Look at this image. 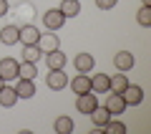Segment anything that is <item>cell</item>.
I'll list each match as a JSON object with an SVG mask.
<instances>
[{
    "mask_svg": "<svg viewBox=\"0 0 151 134\" xmlns=\"http://www.w3.org/2000/svg\"><path fill=\"white\" fill-rule=\"evenodd\" d=\"M15 104H18V91H15V86L3 84V89H0V106L10 109V106H15Z\"/></svg>",
    "mask_w": 151,
    "mask_h": 134,
    "instance_id": "obj_10",
    "label": "cell"
},
{
    "mask_svg": "<svg viewBox=\"0 0 151 134\" xmlns=\"http://www.w3.org/2000/svg\"><path fill=\"white\" fill-rule=\"evenodd\" d=\"M98 106V99L93 91H86V94H78V99H76V109L81 114H91L93 109Z\"/></svg>",
    "mask_w": 151,
    "mask_h": 134,
    "instance_id": "obj_4",
    "label": "cell"
},
{
    "mask_svg": "<svg viewBox=\"0 0 151 134\" xmlns=\"http://www.w3.org/2000/svg\"><path fill=\"white\" fill-rule=\"evenodd\" d=\"M73 66H76L78 74H91L93 66H96V58H93L91 53H78V56L73 58Z\"/></svg>",
    "mask_w": 151,
    "mask_h": 134,
    "instance_id": "obj_9",
    "label": "cell"
},
{
    "mask_svg": "<svg viewBox=\"0 0 151 134\" xmlns=\"http://www.w3.org/2000/svg\"><path fill=\"white\" fill-rule=\"evenodd\" d=\"M70 89H73V94H86V91H91V76H88V74H78L73 81H70Z\"/></svg>",
    "mask_w": 151,
    "mask_h": 134,
    "instance_id": "obj_16",
    "label": "cell"
},
{
    "mask_svg": "<svg viewBox=\"0 0 151 134\" xmlns=\"http://www.w3.org/2000/svg\"><path fill=\"white\" fill-rule=\"evenodd\" d=\"M35 46L40 48V53H50V51L60 48V41H58V36L50 31V33H40V38H38Z\"/></svg>",
    "mask_w": 151,
    "mask_h": 134,
    "instance_id": "obj_7",
    "label": "cell"
},
{
    "mask_svg": "<svg viewBox=\"0 0 151 134\" xmlns=\"http://www.w3.org/2000/svg\"><path fill=\"white\" fill-rule=\"evenodd\" d=\"M141 3H144V5H151V0H141Z\"/></svg>",
    "mask_w": 151,
    "mask_h": 134,
    "instance_id": "obj_27",
    "label": "cell"
},
{
    "mask_svg": "<svg viewBox=\"0 0 151 134\" xmlns=\"http://www.w3.org/2000/svg\"><path fill=\"white\" fill-rule=\"evenodd\" d=\"M35 76H38L35 63H30V61H23V63H18V79H30V81H35Z\"/></svg>",
    "mask_w": 151,
    "mask_h": 134,
    "instance_id": "obj_18",
    "label": "cell"
},
{
    "mask_svg": "<svg viewBox=\"0 0 151 134\" xmlns=\"http://www.w3.org/2000/svg\"><path fill=\"white\" fill-rule=\"evenodd\" d=\"M50 91H60L68 86V76L63 74V68H48V79H45Z\"/></svg>",
    "mask_w": 151,
    "mask_h": 134,
    "instance_id": "obj_2",
    "label": "cell"
},
{
    "mask_svg": "<svg viewBox=\"0 0 151 134\" xmlns=\"http://www.w3.org/2000/svg\"><path fill=\"white\" fill-rule=\"evenodd\" d=\"M15 91H18V99H33L35 96V84L30 79H18Z\"/></svg>",
    "mask_w": 151,
    "mask_h": 134,
    "instance_id": "obj_13",
    "label": "cell"
},
{
    "mask_svg": "<svg viewBox=\"0 0 151 134\" xmlns=\"http://www.w3.org/2000/svg\"><path fill=\"white\" fill-rule=\"evenodd\" d=\"M103 106L108 109V114H111V117H119V114L126 111V101H124V96H121V94H116V91L108 94V99H106V104H103Z\"/></svg>",
    "mask_w": 151,
    "mask_h": 134,
    "instance_id": "obj_5",
    "label": "cell"
},
{
    "mask_svg": "<svg viewBox=\"0 0 151 134\" xmlns=\"http://www.w3.org/2000/svg\"><path fill=\"white\" fill-rule=\"evenodd\" d=\"M38 38H40V33H38L35 25H23L20 33H18V43H23V46H30V43H38Z\"/></svg>",
    "mask_w": 151,
    "mask_h": 134,
    "instance_id": "obj_12",
    "label": "cell"
},
{
    "mask_svg": "<svg viewBox=\"0 0 151 134\" xmlns=\"http://www.w3.org/2000/svg\"><path fill=\"white\" fill-rule=\"evenodd\" d=\"M126 86H129V79H126V74H116V76H111V89H108V91L121 94Z\"/></svg>",
    "mask_w": 151,
    "mask_h": 134,
    "instance_id": "obj_23",
    "label": "cell"
},
{
    "mask_svg": "<svg viewBox=\"0 0 151 134\" xmlns=\"http://www.w3.org/2000/svg\"><path fill=\"white\" fill-rule=\"evenodd\" d=\"M88 117L93 119V124H96V127H103V124L111 119V114H108V109H106V106H96L91 114H88Z\"/></svg>",
    "mask_w": 151,
    "mask_h": 134,
    "instance_id": "obj_20",
    "label": "cell"
},
{
    "mask_svg": "<svg viewBox=\"0 0 151 134\" xmlns=\"http://www.w3.org/2000/svg\"><path fill=\"white\" fill-rule=\"evenodd\" d=\"M136 23L144 28H151V5H141L136 10Z\"/></svg>",
    "mask_w": 151,
    "mask_h": 134,
    "instance_id": "obj_22",
    "label": "cell"
},
{
    "mask_svg": "<svg viewBox=\"0 0 151 134\" xmlns=\"http://www.w3.org/2000/svg\"><path fill=\"white\" fill-rule=\"evenodd\" d=\"M43 56H45V63H48V68H63L65 61H68V56L60 53V48L50 51V53H43Z\"/></svg>",
    "mask_w": 151,
    "mask_h": 134,
    "instance_id": "obj_15",
    "label": "cell"
},
{
    "mask_svg": "<svg viewBox=\"0 0 151 134\" xmlns=\"http://www.w3.org/2000/svg\"><path fill=\"white\" fill-rule=\"evenodd\" d=\"M116 3H119V0H96V8H101V10H111V8H116Z\"/></svg>",
    "mask_w": 151,
    "mask_h": 134,
    "instance_id": "obj_25",
    "label": "cell"
},
{
    "mask_svg": "<svg viewBox=\"0 0 151 134\" xmlns=\"http://www.w3.org/2000/svg\"><path fill=\"white\" fill-rule=\"evenodd\" d=\"M3 84H5V81H3V79H0V89H3Z\"/></svg>",
    "mask_w": 151,
    "mask_h": 134,
    "instance_id": "obj_28",
    "label": "cell"
},
{
    "mask_svg": "<svg viewBox=\"0 0 151 134\" xmlns=\"http://www.w3.org/2000/svg\"><path fill=\"white\" fill-rule=\"evenodd\" d=\"M63 23H65V15L58 10V8H50V10L43 13V25L48 28V31H53V33L60 31V28H63Z\"/></svg>",
    "mask_w": 151,
    "mask_h": 134,
    "instance_id": "obj_1",
    "label": "cell"
},
{
    "mask_svg": "<svg viewBox=\"0 0 151 134\" xmlns=\"http://www.w3.org/2000/svg\"><path fill=\"white\" fill-rule=\"evenodd\" d=\"M53 129H55L58 134H70V132L76 129V124H73V119H70V117H58V119L53 122Z\"/></svg>",
    "mask_w": 151,
    "mask_h": 134,
    "instance_id": "obj_19",
    "label": "cell"
},
{
    "mask_svg": "<svg viewBox=\"0 0 151 134\" xmlns=\"http://www.w3.org/2000/svg\"><path fill=\"white\" fill-rule=\"evenodd\" d=\"M60 13H63L65 18H76L78 13H81V3L78 0H60Z\"/></svg>",
    "mask_w": 151,
    "mask_h": 134,
    "instance_id": "obj_17",
    "label": "cell"
},
{
    "mask_svg": "<svg viewBox=\"0 0 151 134\" xmlns=\"http://www.w3.org/2000/svg\"><path fill=\"white\" fill-rule=\"evenodd\" d=\"M40 48H38L35 43H30V46H23V61H30V63H38L40 61Z\"/></svg>",
    "mask_w": 151,
    "mask_h": 134,
    "instance_id": "obj_21",
    "label": "cell"
},
{
    "mask_svg": "<svg viewBox=\"0 0 151 134\" xmlns=\"http://www.w3.org/2000/svg\"><path fill=\"white\" fill-rule=\"evenodd\" d=\"M18 33H20L18 25H3V28H0V43L15 46V43H18Z\"/></svg>",
    "mask_w": 151,
    "mask_h": 134,
    "instance_id": "obj_14",
    "label": "cell"
},
{
    "mask_svg": "<svg viewBox=\"0 0 151 134\" xmlns=\"http://www.w3.org/2000/svg\"><path fill=\"white\" fill-rule=\"evenodd\" d=\"M121 96H124L126 106H139V104L144 101V89L136 86V84H129L124 91H121Z\"/></svg>",
    "mask_w": 151,
    "mask_h": 134,
    "instance_id": "obj_3",
    "label": "cell"
},
{
    "mask_svg": "<svg viewBox=\"0 0 151 134\" xmlns=\"http://www.w3.org/2000/svg\"><path fill=\"white\" fill-rule=\"evenodd\" d=\"M134 63H136V58H134V53H129V51H119V53L113 56V66H116L119 71H131Z\"/></svg>",
    "mask_w": 151,
    "mask_h": 134,
    "instance_id": "obj_11",
    "label": "cell"
},
{
    "mask_svg": "<svg viewBox=\"0 0 151 134\" xmlns=\"http://www.w3.org/2000/svg\"><path fill=\"white\" fill-rule=\"evenodd\" d=\"M111 89V76L108 74H93L91 76V91L93 94H108Z\"/></svg>",
    "mask_w": 151,
    "mask_h": 134,
    "instance_id": "obj_8",
    "label": "cell"
},
{
    "mask_svg": "<svg viewBox=\"0 0 151 134\" xmlns=\"http://www.w3.org/2000/svg\"><path fill=\"white\" fill-rule=\"evenodd\" d=\"M8 8H10V5H8V0H0V18L8 13Z\"/></svg>",
    "mask_w": 151,
    "mask_h": 134,
    "instance_id": "obj_26",
    "label": "cell"
},
{
    "mask_svg": "<svg viewBox=\"0 0 151 134\" xmlns=\"http://www.w3.org/2000/svg\"><path fill=\"white\" fill-rule=\"evenodd\" d=\"M0 79L5 81V84L18 79V61L15 58H3L0 61Z\"/></svg>",
    "mask_w": 151,
    "mask_h": 134,
    "instance_id": "obj_6",
    "label": "cell"
},
{
    "mask_svg": "<svg viewBox=\"0 0 151 134\" xmlns=\"http://www.w3.org/2000/svg\"><path fill=\"white\" fill-rule=\"evenodd\" d=\"M103 132H108V134H111V132H113V134H124V132H126V124H124V122H116V119L111 117L106 124H103Z\"/></svg>",
    "mask_w": 151,
    "mask_h": 134,
    "instance_id": "obj_24",
    "label": "cell"
}]
</instances>
